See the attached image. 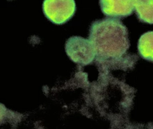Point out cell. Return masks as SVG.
<instances>
[{
	"mask_svg": "<svg viewBox=\"0 0 153 129\" xmlns=\"http://www.w3.org/2000/svg\"><path fill=\"white\" fill-rule=\"evenodd\" d=\"M68 56L73 62L87 65L91 63L96 56L95 51L89 39L80 36H72L65 45Z\"/></svg>",
	"mask_w": 153,
	"mask_h": 129,
	"instance_id": "3957f363",
	"label": "cell"
},
{
	"mask_svg": "<svg viewBox=\"0 0 153 129\" xmlns=\"http://www.w3.org/2000/svg\"><path fill=\"white\" fill-rule=\"evenodd\" d=\"M134 10L141 22L153 24V0H134Z\"/></svg>",
	"mask_w": 153,
	"mask_h": 129,
	"instance_id": "5b68a950",
	"label": "cell"
},
{
	"mask_svg": "<svg viewBox=\"0 0 153 129\" xmlns=\"http://www.w3.org/2000/svg\"><path fill=\"white\" fill-rule=\"evenodd\" d=\"M89 40L96 56L102 59L120 57L130 47L128 29L116 18L93 22L89 29Z\"/></svg>",
	"mask_w": 153,
	"mask_h": 129,
	"instance_id": "6da1fadb",
	"label": "cell"
},
{
	"mask_svg": "<svg viewBox=\"0 0 153 129\" xmlns=\"http://www.w3.org/2000/svg\"><path fill=\"white\" fill-rule=\"evenodd\" d=\"M101 10L110 18L122 19L132 14L134 0H99Z\"/></svg>",
	"mask_w": 153,
	"mask_h": 129,
	"instance_id": "277c9868",
	"label": "cell"
},
{
	"mask_svg": "<svg viewBox=\"0 0 153 129\" xmlns=\"http://www.w3.org/2000/svg\"><path fill=\"white\" fill-rule=\"evenodd\" d=\"M43 12L53 23L62 25L71 19L76 11L75 0H44Z\"/></svg>",
	"mask_w": 153,
	"mask_h": 129,
	"instance_id": "7a4b0ae2",
	"label": "cell"
},
{
	"mask_svg": "<svg viewBox=\"0 0 153 129\" xmlns=\"http://www.w3.org/2000/svg\"><path fill=\"white\" fill-rule=\"evenodd\" d=\"M138 50L144 59L153 62V31H148L140 38Z\"/></svg>",
	"mask_w": 153,
	"mask_h": 129,
	"instance_id": "8992f818",
	"label": "cell"
}]
</instances>
